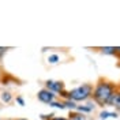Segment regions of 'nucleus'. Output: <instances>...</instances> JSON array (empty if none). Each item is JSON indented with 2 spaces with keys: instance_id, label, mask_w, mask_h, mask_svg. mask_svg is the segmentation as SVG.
Wrapping results in <instances>:
<instances>
[{
  "instance_id": "14",
  "label": "nucleus",
  "mask_w": 120,
  "mask_h": 120,
  "mask_svg": "<svg viewBox=\"0 0 120 120\" xmlns=\"http://www.w3.org/2000/svg\"><path fill=\"white\" fill-rule=\"evenodd\" d=\"M0 78H1V85H4V86H6V85H10V83H11V81H15L11 75H7V74H6V75L3 74Z\"/></svg>"
},
{
  "instance_id": "22",
  "label": "nucleus",
  "mask_w": 120,
  "mask_h": 120,
  "mask_svg": "<svg viewBox=\"0 0 120 120\" xmlns=\"http://www.w3.org/2000/svg\"><path fill=\"white\" fill-rule=\"evenodd\" d=\"M1 75H3V72H1V70H0V76H1Z\"/></svg>"
},
{
  "instance_id": "8",
  "label": "nucleus",
  "mask_w": 120,
  "mask_h": 120,
  "mask_svg": "<svg viewBox=\"0 0 120 120\" xmlns=\"http://www.w3.org/2000/svg\"><path fill=\"white\" fill-rule=\"evenodd\" d=\"M76 111L81 113H91L94 111V105L91 102H87L86 105H78L76 106Z\"/></svg>"
},
{
  "instance_id": "17",
  "label": "nucleus",
  "mask_w": 120,
  "mask_h": 120,
  "mask_svg": "<svg viewBox=\"0 0 120 120\" xmlns=\"http://www.w3.org/2000/svg\"><path fill=\"white\" fill-rule=\"evenodd\" d=\"M15 101L18 102V104L21 105V106H25V100H23L22 96H16V98H15Z\"/></svg>"
},
{
  "instance_id": "2",
  "label": "nucleus",
  "mask_w": 120,
  "mask_h": 120,
  "mask_svg": "<svg viewBox=\"0 0 120 120\" xmlns=\"http://www.w3.org/2000/svg\"><path fill=\"white\" fill-rule=\"evenodd\" d=\"M93 85L91 83H82L81 86L74 87V89L68 90V94H70V100H72L74 102H83V101H87L89 98H91L93 94Z\"/></svg>"
},
{
  "instance_id": "7",
  "label": "nucleus",
  "mask_w": 120,
  "mask_h": 120,
  "mask_svg": "<svg viewBox=\"0 0 120 120\" xmlns=\"http://www.w3.org/2000/svg\"><path fill=\"white\" fill-rule=\"evenodd\" d=\"M12 93L11 91H8V90H3V91H0V100H1V102L3 104H10L11 101H12Z\"/></svg>"
},
{
  "instance_id": "19",
  "label": "nucleus",
  "mask_w": 120,
  "mask_h": 120,
  "mask_svg": "<svg viewBox=\"0 0 120 120\" xmlns=\"http://www.w3.org/2000/svg\"><path fill=\"white\" fill-rule=\"evenodd\" d=\"M51 120H68V117H63V116H55Z\"/></svg>"
},
{
  "instance_id": "1",
  "label": "nucleus",
  "mask_w": 120,
  "mask_h": 120,
  "mask_svg": "<svg viewBox=\"0 0 120 120\" xmlns=\"http://www.w3.org/2000/svg\"><path fill=\"white\" fill-rule=\"evenodd\" d=\"M119 89V86L116 85L112 81H108L105 78H100L97 82L94 83V87H93V94H91V98L93 101L104 108V106H108V101L116 90Z\"/></svg>"
},
{
  "instance_id": "11",
  "label": "nucleus",
  "mask_w": 120,
  "mask_h": 120,
  "mask_svg": "<svg viewBox=\"0 0 120 120\" xmlns=\"http://www.w3.org/2000/svg\"><path fill=\"white\" fill-rule=\"evenodd\" d=\"M63 104L66 106V109H70V112H71V111H76V106H78V104L74 102L72 100H64Z\"/></svg>"
},
{
  "instance_id": "16",
  "label": "nucleus",
  "mask_w": 120,
  "mask_h": 120,
  "mask_svg": "<svg viewBox=\"0 0 120 120\" xmlns=\"http://www.w3.org/2000/svg\"><path fill=\"white\" fill-rule=\"evenodd\" d=\"M55 116H56V115L52 112V113H49V115H41L40 117H41V120H51L52 117H55Z\"/></svg>"
},
{
  "instance_id": "12",
  "label": "nucleus",
  "mask_w": 120,
  "mask_h": 120,
  "mask_svg": "<svg viewBox=\"0 0 120 120\" xmlns=\"http://www.w3.org/2000/svg\"><path fill=\"white\" fill-rule=\"evenodd\" d=\"M46 61H48L49 64H56V63H59V61H60V56L57 55V53H52V55H49V56H48Z\"/></svg>"
},
{
  "instance_id": "5",
  "label": "nucleus",
  "mask_w": 120,
  "mask_h": 120,
  "mask_svg": "<svg viewBox=\"0 0 120 120\" xmlns=\"http://www.w3.org/2000/svg\"><path fill=\"white\" fill-rule=\"evenodd\" d=\"M108 106L115 108V112H117V113L120 112V90L119 89L111 96L109 101H108Z\"/></svg>"
},
{
  "instance_id": "9",
  "label": "nucleus",
  "mask_w": 120,
  "mask_h": 120,
  "mask_svg": "<svg viewBox=\"0 0 120 120\" xmlns=\"http://www.w3.org/2000/svg\"><path fill=\"white\" fill-rule=\"evenodd\" d=\"M100 52L104 53V55H108V56H116V46H101L98 48Z\"/></svg>"
},
{
  "instance_id": "23",
  "label": "nucleus",
  "mask_w": 120,
  "mask_h": 120,
  "mask_svg": "<svg viewBox=\"0 0 120 120\" xmlns=\"http://www.w3.org/2000/svg\"><path fill=\"white\" fill-rule=\"evenodd\" d=\"M119 90H120V86H119Z\"/></svg>"
},
{
  "instance_id": "13",
  "label": "nucleus",
  "mask_w": 120,
  "mask_h": 120,
  "mask_svg": "<svg viewBox=\"0 0 120 120\" xmlns=\"http://www.w3.org/2000/svg\"><path fill=\"white\" fill-rule=\"evenodd\" d=\"M49 106L56 108V109H60V111L66 109V106H64V104H63V101H61V100H55L53 102H51V104H49Z\"/></svg>"
},
{
  "instance_id": "10",
  "label": "nucleus",
  "mask_w": 120,
  "mask_h": 120,
  "mask_svg": "<svg viewBox=\"0 0 120 120\" xmlns=\"http://www.w3.org/2000/svg\"><path fill=\"white\" fill-rule=\"evenodd\" d=\"M68 120H86L85 113H81L78 111H71L68 115Z\"/></svg>"
},
{
  "instance_id": "21",
  "label": "nucleus",
  "mask_w": 120,
  "mask_h": 120,
  "mask_svg": "<svg viewBox=\"0 0 120 120\" xmlns=\"http://www.w3.org/2000/svg\"><path fill=\"white\" fill-rule=\"evenodd\" d=\"M15 120H29V119H23V117H21V119H15Z\"/></svg>"
},
{
  "instance_id": "4",
  "label": "nucleus",
  "mask_w": 120,
  "mask_h": 120,
  "mask_svg": "<svg viewBox=\"0 0 120 120\" xmlns=\"http://www.w3.org/2000/svg\"><path fill=\"white\" fill-rule=\"evenodd\" d=\"M37 98L38 101H41V102H44V104H51V102H53L55 100H56V94L55 93H52V91H49L48 89H41L38 90L37 93Z\"/></svg>"
},
{
  "instance_id": "18",
  "label": "nucleus",
  "mask_w": 120,
  "mask_h": 120,
  "mask_svg": "<svg viewBox=\"0 0 120 120\" xmlns=\"http://www.w3.org/2000/svg\"><path fill=\"white\" fill-rule=\"evenodd\" d=\"M8 51V48L7 46H0V60L3 59V56L6 55V52Z\"/></svg>"
},
{
  "instance_id": "20",
  "label": "nucleus",
  "mask_w": 120,
  "mask_h": 120,
  "mask_svg": "<svg viewBox=\"0 0 120 120\" xmlns=\"http://www.w3.org/2000/svg\"><path fill=\"white\" fill-rule=\"evenodd\" d=\"M116 57L120 60V46H116Z\"/></svg>"
},
{
  "instance_id": "3",
  "label": "nucleus",
  "mask_w": 120,
  "mask_h": 120,
  "mask_svg": "<svg viewBox=\"0 0 120 120\" xmlns=\"http://www.w3.org/2000/svg\"><path fill=\"white\" fill-rule=\"evenodd\" d=\"M45 89H48L49 91H52L55 93L56 96L60 94L63 90H66V85L64 82H61V81H52V79H48V81H45Z\"/></svg>"
},
{
  "instance_id": "24",
  "label": "nucleus",
  "mask_w": 120,
  "mask_h": 120,
  "mask_svg": "<svg viewBox=\"0 0 120 120\" xmlns=\"http://www.w3.org/2000/svg\"><path fill=\"white\" fill-rule=\"evenodd\" d=\"M0 120H1V119H0Z\"/></svg>"
},
{
  "instance_id": "6",
  "label": "nucleus",
  "mask_w": 120,
  "mask_h": 120,
  "mask_svg": "<svg viewBox=\"0 0 120 120\" xmlns=\"http://www.w3.org/2000/svg\"><path fill=\"white\" fill-rule=\"evenodd\" d=\"M98 117H100V120H108L109 117L117 119V117H119V113L117 112H109V111H106V109H102L101 112L98 113Z\"/></svg>"
},
{
  "instance_id": "15",
  "label": "nucleus",
  "mask_w": 120,
  "mask_h": 120,
  "mask_svg": "<svg viewBox=\"0 0 120 120\" xmlns=\"http://www.w3.org/2000/svg\"><path fill=\"white\" fill-rule=\"evenodd\" d=\"M59 96H60V98H63V101H64V100H70V94H68V90H63V91L60 93Z\"/></svg>"
}]
</instances>
